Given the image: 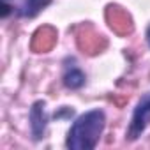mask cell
Segmentation results:
<instances>
[{
    "instance_id": "1",
    "label": "cell",
    "mask_w": 150,
    "mask_h": 150,
    "mask_svg": "<svg viewBox=\"0 0 150 150\" xmlns=\"http://www.w3.org/2000/svg\"><path fill=\"white\" fill-rule=\"evenodd\" d=\"M106 115L103 110H90L80 115L71 125L65 146L71 150H94L104 132Z\"/></svg>"
},
{
    "instance_id": "2",
    "label": "cell",
    "mask_w": 150,
    "mask_h": 150,
    "mask_svg": "<svg viewBox=\"0 0 150 150\" xmlns=\"http://www.w3.org/2000/svg\"><path fill=\"white\" fill-rule=\"evenodd\" d=\"M150 125V92H146L136 104L134 111H132V118L129 124V129L125 132V139L134 141L138 139L145 129Z\"/></svg>"
},
{
    "instance_id": "3",
    "label": "cell",
    "mask_w": 150,
    "mask_h": 150,
    "mask_svg": "<svg viewBox=\"0 0 150 150\" xmlns=\"http://www.w3.org/2000/svg\"><path fill=\"white\" fill-rule=\"evenodd\" d=\"M30 132L35 141L44 138L46 127H48V113H46V103L35 101L30 108Z\"/></svg>"
},
{
    "instance_id": "4",
    "label": "cell",
    "mask_w": 150,
    "mask_h": 150,
    "mask_svg": "<svg viewBox=\"0 0 150 150\" xmlns=\"http://www.w3.org/2000/svg\"><path fill=\"white\" fill-rule=\"evenodd\" d=\"M51 4V0H25V2L21 4L20 7V14L23 18H34L37 16L41 11H44L48 6Z\"/></svg>"
},
{
    "instance_id": "5",
    "label": "cell",
    "mask_w": 150,
    "mask_h": 150,
    "mask_svg": "<svg viewBox=\"0 0 150 150\" xmlns=\"http://www.w3.org/2000/svg\"><path fill=\"white\" fill-rule=\"evenodd\" d=\"M85 74H83V71L81 69H78V67H71V69H67L65 72H64V85L67 87V88H71V90H78V88H81L83 85H85Z\"/></svg>"
},
{
    "instance_id": "6",
    "label": "cell",
    "mask_w": 150,
    "mask_h": 150,
    "mask_svg": "<svg viewBox=\"0 0 150 150\" xmlns=\"http://www.w3.org/2000/svg\"><path fill=\"white\" fill-rule=\"evenodd\" d=\"M11 9H13V7H11V6H7V4L4 2V4H2V18H6V16L11 13Z\"/></svg>"
},
{
    "instance_id": "7",
    "label": "cell",
    "mask_w": 150,
    "mask_h": 150,
    "mask_svg": "<svg viewBox=\"0 0 150 150\" xmlns=\"http://www.w3.org/2000/svg\"><path fill=\"white\" fill-rule=\"evenodd\" d=\"M146 42H148V46H150V27L146 28Z\"/></svg>"
}]
</instances>
